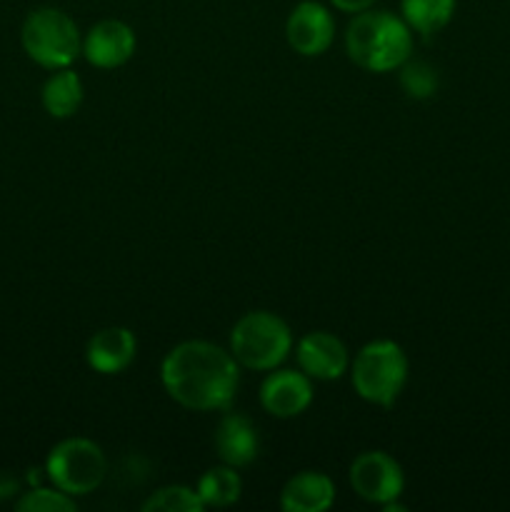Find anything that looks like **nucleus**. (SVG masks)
<instances>
[{
	"mask_svg": "<svg viewBox=\"0 0 510 512\" xmlns=\"http://www.w3.org/2000/svg\"><path fill=\"white\" fill-rule=\"evenodd\" d=\"M160 383L170 400L193 413L228 410L238 395L240 365L233 353L208 340H183L160 363Z\"/></svg>",
	"mask_w": 510,
	"mask_h": 512,
	"instance_id": "f257e3e1",
	"label": "nucleus"
},
{
	"mask_svg": "<svg viewBox=\"0 0 510 512\" xmlns=\"http://www.w3.org/2000/svg\"><path fill=\"white\" fill-rule=\"evenodd\" d=\"M345 53L368 73L398 70L413 53V30L390 10L368 8L350 18L345 28Z\"/></svg>",
	"mask_w": 510,
	"mask_h": 512,
	"instance_id": "f03ea898",
	"label": "nucleus"
},
{
	"mask_svg": "<svg viewBox=\"0 0 510 512\" xmlns=\"http://www.w3.org/2000/svg\"><path fill=\"white\" fill-rule=\"evenodd\" d=\"M350 383L360 400L390 408L408 383L410 363L403 345L395 340H370L350 360Z\"/></svg>",
	"mask_w": 510,
	"mask_h": 512,
	"instance_id": "7ed1b4c3",
	"label": "nucleus"
},
{
	"mask_svg": "<svg viewBox=\"0 0 510 512\" xmlns=\"http://www.w3.org/2000/svg\"><path fill=\"white\" fill-rule=\"evenodd\" d=\"M293 330L270 310H250L235 320L230 330V353L240 368L268 373L280 368L293 353Z\"/></svg>",
	"mask_w": 510,
	"mask_h": 512,
	"instance_id": "20e7f679",
	"label": "nucleus"
},
{
	"mask_svg": "<svg viewBox=\"0 0 510 512\" xmlns=\"http://www.w3.org/2000/svg\"><path fill=\"white\" fill-rule=\"evenodd\" d=\"M20 45L35 65L45 70L70 68L83 53L78 23L65 10L43 5L30 10L20 28Z\"/></svg>",
	"mask_w": 510,
	"mask_h": 512,
	"instance_id": "39448f33",
	"label": "nucleus"
},
{
	"mask_svg": "<svg viewBox=\"0 0 510 512\" xmlns=\"http://www.w3.org/2000/svg\"><path fill=\"white\" fill-rule=\"evenodd\" d=\"M108 475V458L90 438H65L53 445L45 460V478L73 498H85L103 485Z\"/></svg>",
	"mask_w": 510,
	"mask_h": 512,
	"instance_id": "423d86ee",
	"label": "nucleus"
},
{
	"mask_svg": "<svg viewBox=\"0 0 510 512\" xmlns=\"http://www.w3.org/2000/svg\"><path fill=\"white\" fill-rule=\"evenodd\" d=\"M350 488L360 500L373 505H388L400 500L405 490V475L398 460L385 450H365L350 463Z\"/></svg>",
	"mask_w": 510,
	"mask_h": 512,
	"instance_id": "0eeeda50",
	"label": "nucleus"
},
{
	"mask_svg": "<svg viewBox=\"0 0 510 512\" xmlns=\"http://www.w3.org/2000/svg\"><path fill=\"white\" fill-rule=\"evenodd\" d=\"M285 40L290 50L303 58L323 55L335 40V18L328 5L318 0H300L285 20Z\"/></svg>",
	"mask_w": 510,
	"mask_h": 512,
	"instance_id": "6e6552de",
	"label": "nucleus"
},
{
	"mask_svg": "<svg viewBox=\"0 0 510 512\" xmlns=\"http://www.w3.org/2000/svg\"><path fill=\"white\" fill-rule=\"evenodd\" d=\"M313 398V380L300 368L268 370L265 380L260 383V405L265 413L280 420L303 415L313 405Z\"/></svg>",
	"mask_w": 510,
	"mask_h": 512,
	"instance_id": "1a4fd4ad",
	"label": "nucleus"
},
{
	"mask_svg": "<svg viewBox=\"0 0 510 512\" xmlns=\"http://www.w3.org/2000/svg\"><path fill=\"white\" fill-rule=\"evenodd\" d=\"M295 363L310 380L330 383L350 370V353L338 335L328 330H310L295 343Z\"/></svg>",
	"mask_w": 510,
	"mask_h": 512,
	"instance_id": "9d476101",
	"label": "nucleus"
},
{
	"mask_svg": "<svg viewBox=\"0 0 510 512\" xmlns=\"http://www.w3.org/2000/svg\"><path fill=\"white\" fill-rule=\"evenodd\" d=\"M135 30L125 20H98L83 38V55L93 68L113 70L128 63L135 55Z\"/></svg>",
	"mask_w": 510,
	"mask_h": 512,
	"instance_id": "9b49d317",
	"label": "nucleus"
},
{
	"mask_svg": "<svg viewBox=\"0 0 510 512\" xmlns=\"http://www.w3.org/2000/svg\"><path fill=\"white\" fill-rule=\"evenodd\" d=\"M138 355V338L125 325H108L90 335L85 345V363L100 375H118L133 365Z\"/></svg>",
	"mask_w": 510,
	"mask_h": 512,
	"instance_id": "f8f14e48",
	"label": "nucleus"
},
{
	"mask_svg": "<svg viewBox=\"0 0 510 512\" xmlns=\"http://www.w3.org/2000/svg\"><path fill=\"white\" fill-rule=\"evenodd\" d=\"M213 443L220 463L230 465V468H248L260 455V433L255 423L248 415L233 413L230 408L225 410L215 428Z\"/></svg>",
	"mask_w": 510,
	"mask_h": 512,
	"instance_id": "ddd939ff",
	"label": "nucleus"
},
{
	"mask_svg": "<svg viewBox=\"0 0 510 512\" xmlns=\"http://www.w3.org/2000/svg\"><path fill=\"white\" fill-rule=\"evenodd\" d=\"M335 503V483L320 470H300L280 490L285 512H325Z\"/></svg>",
	"mask_w": 510,
	"mask_h": 512,
	"instance_id": "4468645a",
	"label": "nucleus"
},
{
	"mask_svg": "<svg viewBox=\"0 0 510 512\" xmlns=\"http://www.w3.org/2000/svg\"><path fill=\"white\" fill-rule=\"evenodd\" d=\"M83 98V80L70 68L53 70V75L45 80L43 90H40V103H43L45 113L55 120L73 118L80 110V105H83Z\"/></svg>",
	"mask_w": 510,
	"mask_h": 512,
	"instance_id": "2eb2a0df",
	"label": "nucleus"
},
{
	"mask_svg": "<svg viewBox=\"0 0 510 512\" xmlns=\"http://www.w3.org/2000/svg\"><path fill=\"white\" fill-rule=\"evenodd\" d=\"M458 0H400V18L423 38L440 33L453 20Z\"/></svg>",
	"mask_w": 510,
	"mask_h": 512,
	"instance_id": "dca6fc26",
	"label": "nucleus"
},
{
	"mask_svg": "<svg viewBox=\"0 0 510 512\" xmlns=\"http://www.w3.org/2000/svg\"><path fill=\"white\" fill-rule=\"evenodd\" d=\"M195 490H198L205 508H230L243 495V480H240L238 468L220 463L200 475Z\"/></svg>",
	"mask_w": 510,
	"mask_h": 512,
	"instance_id": "f3484780",
	"label": "nucleus"
},
{
	"mask_svg": "<svg viewBox=\"0 0 510 512\" xmlns=\"http://www.w3.org/2000/svg\"><path fill=\"white\" fill-rule=\"evenodd\" d=\"M143 512H203L205 505L198 490L188 485H165L150 493L140 505Z\"/></svg>",
	"mask_w": 510,
	"mask_h": 512,
	"instance_id": "a211bd4d",
	"label": "nucleus"
},
{
	"mask_svg": "<svg viewBox=\"0 0 510 512\" xmlns=\"http://www.w3.org/2000/svg\"><path fill=\"white\" fill-rule=\"evenodd\" d=\"M15 510L18 512H75L78 503H75L73 495L63 493L53 485V488H45V485H33L25 493H20V498L15 500Z\"/></svg>",
	"mask_w": 510,
	"mask_h": 512,
	"instance_id": "6ab92c4d",
	"label": "nucleus"
},
{
	"mask_svg": "<svg viewBox=\"0 0 510 512\" xmlns=\"http://www.w3.org/2000/svg\"><path fill=\"white\" fill-rule=\"evenodd\" d=\"M400 85H403L405 95L415 100L433 98L438 90V73L433 65L423 63V60H405L400 65Z\"/></svg>",
	"mask_w": 510,
	"mask_h": 512,
	"instance_id": "aec40b11",
	"label": "nucleus"
},
{
	"mask_svg": "<svg viewBox=\"0 0 510 512\" xmlns=\"http://www.w3.org/2000/svg\"><path fill=\"white\" fill-rule=\"evenodd\" d=\"M330 5H333L335 10H340V13H348V15H355L360 13V10H368L373 8L378 0H328Z\"/></svg>",
	"mask_w": 510,
	"mask_h": 512,
	"instance_id": "412c9836",
	"label": "nucleus"
},
{
	"mask_svg": "<svg viewBox=\"0 0 510 512\" xmlns=\"http://www.w3.org/2000/svg\"><path fill=\"white\" fill-rule=\"evenodd\" d=\"M13 493H18V480L10 475H0V500L10 498Z\"/></svg>",
	"mask_w": 510,
	"mask_h": 512,
	"instance_id": "4be33fe9",
	"label": "nucleus"
}]
</instances>
